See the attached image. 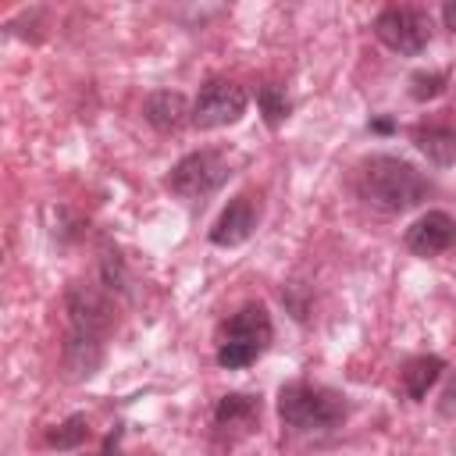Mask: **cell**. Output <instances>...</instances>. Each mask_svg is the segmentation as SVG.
I'll return each instance as SVG.
<instances>
[{
  "label": "cell",
  "instance_id": "6da1fadb",
  "mask_svg": "<svg viewBox=\"0 0 456 456\" xmlns=\"http://www.w3.org/2000/svg\"><path fill=\"white\" fill-rule=\"evenodd\" d=\"M356 192H360V200H367L370 207H378L385 214H403V210L417 207L420 200H428L431 182L410 160L374 153L356 167Z\"/></svg>",
  "mask_w": 456,
  "mask_h": 456
},
{
  "label": "cell",
  "instance_id": "7a4b0ae2",
  "mask_svg": "<svg viewBox=\"0 0 456 456\" xmlns=\"http://www.w3.org/2000/svg\"><path fill=\"white\" fill-rule=\"evenodd\" d=\"M346 413H349L346 395L324 385L292 381L278 392V417L292 431H328V428H338Z\"/></svg>",
  "mask_w": 456,
  "mask_h": 456
},
{
  "label": "cell",
  "instance_id": "3957f363",
  "mask_svg": "<svg viewBox=\"0 0 456 456\" xmlns=\"http://www.w3.org/2000/svg\"><path fill=\"white\" fill-rule=\"evenodd\" d=\"M271 338H274V328H271L267 306L264 303H246L217 331V363L224 370H242L256 356H264Z\"/></svg>",
  "mask_w": 456,
  "mask_h": 456
},
{
  "label": "cell",
  "instance_id": "277c9868",
  "mask_svg": "<svg viewBox=\"0 0 456 456\" xmlns=\"http://www.w3.org/2000/svg\"><path fill=\"white\" fill-rule=\"evenodd\" d=\"M224 178H228V160L217 150H192L171 167L167 189L182 200H203L214 189H221Z\"/></svg>",
  "mask_w": 456,
  "mask_h": 456
},
{
  "label": "cell",
  "instance_id": "5b68a950",
  "mask_svg": "<svg viewBox=\"0 0 456 456\" xmlns=\"http://www.w3.org/2000/svg\"><path fill=\"white\" fill-rule=\"evenodd\" d=\"M374 36L395 53H420L431 39V18L420 7H385L374 18Z\"/></svg>",
  "mask_w": 456,
  "mask_h": 456
},
{
  "label": "cell",
  "instance_id": "8992f818",
  "mask_svg": "<svg viewBox=\"0 0 456 456\" xmlns=\"http://www.w3.org/2000/svg\"><path fill=\"white\" fill-rule=\"evenodd\" d=\"M246 89L228 82V78H210L207 86H200L196 100H192V125L196 128H224L235 125L246 114Z\"/></svg>",
  "mask_w": 456,
  "mask_h": 456
},
{
  "label": "cell",
  "instance_id": "52a82bcc",
  "mask_svg": "<svg viewBox=\"0 0 456 456\" xmlns=\"http://www.w3.org/2000/svg\"><path fill=\"white\" fill-rule=\"evenodd\" d=\"M68 310V331L71 335H89V338H107L114 328V306L96 285H71L64 296Z\"/></svg>",
  "mask_w": 456,
  "mask_h": 456
},
{
  "label": "cell",
  "instance_id": "ba28073f",
  "mask_svg": "<svg viewBox=\"0 0 456 456\" xmlns=\"http://www.w3.org/2000/svg\"><path fill=\"white\" fill-rule=\"evenodd\" d=\"M413 146L438 167L456 164V110H438L435 118H424L410 128Z\"/></svg>",
  "mask_w": 456,
  "mask_h": 456
},
{
  "label": "cell",
  "instance_id": "9c48e42d",
  "mask_svg": "<svg viewBox=\"0 0 456 456\" xmlns=\"http://www.w3.org/2000/svg\"><path fill=\"white\" fill-rule=\"evenodd\" d=\"M452 242H456V221L445 210H428L406 228V249L417 256L445 253Z\"/></svg>",
  "mask_w": 456,
  "mask_h": 456
},
{
  "label": "cell",
  "instance_id": "30bf717a",
  "mask_svg": "<svg viewBox=\"0 0 456 456\" xmlns=\"http://www.w3.org/2000/svg\"><path fill=\"white\" fill-rule=\"evenodd\" d=\"M253 228H256V207H253V200L249 196H235L221 210V217L214 221L210 242L214 246H239V242H246L253 235Z\"/></svg>",
  "mask_w": 456,
  "mask_h": 456
},
{
  "label": "cell",
  "instance_id": "8fae6325",
  "mask_svg": "<svg viewBox=\"0 0 456 456\" xmlns=\"http://www.w3.org/2000/svg\"><path fill=\"white\" fill-rule=\"evenodd\" d=\"M142 118L157 132H178L185 121H192V103L175 89H157L142 103Z\"/></svg>",
  "mask_w": 456,
  "mask_h": 456
},
{
  "label": "cell",
  "instance_id": "7c38bea8",
  "mask_svg": "<svg viewBox=\"0 0 456 456\" xmlns=\"http://www.w3.org/2000/svg\"><path fill=\"white\" fill-rule=\"evenodd\" d=\"M103 363V338H89V335H71L64 338V367L71 378H93L96 367Z\"/></svg>",
  "mask_w": 456,
  "mask_h": 456
},
{
  "label": "cell",
  "instance_id": "4fadbf2b",
  "mask_svg": "<svg viewBox=\"0 0 456 456\" xmlns=\"http://www.w3.org/2000/svg\"><path fill=\"white\" fill-rule=\"evenodd\" d=\"M442 370H445V360L442 356H413V360H406V367H403V388H406V395L410 399H424L428 388L442 378Z\"/></svg>",
  "mask_w": 456,
  "mask_h": 456
},
{
  "label": "cell",
  "instance_id": "5bb4252c",
  "mask_svg": "<svg viewBox=\"0 0 456 456\" xmlns=\"http://www.w3.org/2000/svg\"><path fill=\"white\" fill-rule=\"evenodd\" d=\"M256 417H260V399L256 395L232 392V395H221L217 406H214V424L217 428H242V424H253Z\"/></svg>",
  "mask_w": 456,
  "mask_h": 456
},
{
  "label": "cell",
  "instance_id": "9a60e30c",
  "mask_svg": "<svg viewBox=\"0 0 456 456\" xmlns=\"http://www.w3.org/2000/svg\"><path fill=\"white\" fill-rule=\"evenodd\" d=\"M256 107H260L267 128H278V125L289 118V96H285V89L274 86V82H267V86L256 89Z\"/></svg>",
  "mask_w": 456,
  "mask_h": 456
},
{
  "label": "cell",
  "instance_id": "2e32d148",
  "mask_svg": "<svg viewBox=\"0 0 456 456\" xmlns=\"http://www.w3.org/2000/svg\"><path fill=\"white\" fill-rule=\"evenodd\" d=\"M89 438V424H86V417L82 413H71L68 420H61L57 428H50V435H46V442L53 445V449H78L82 442Z\"/></svg>",
  "mask_w": 456,
  "mask_h": 456
},
{
  "label": "cell",
  "instance_id": "e0dca14e",
  "mask_svg": "<svg viewBox=\"0 0 456 456\" xmlns=\"http://www.w3.org/2000/svg\"><path fill=\"white\" fill-rule=\"evenodd\" d=\"M445 86H449V75L445 71H413L410 75V96L417 103H428V100L442 96Z\"/></svg>",
  "mask_w": 456,
  "mask_h": 456
},
{
  "label": "cell",
  "instance_id": "ac0fdd59",
  "mask_svg": "<svg viewBox=\"0 0 456 456\" xmlns=\"http://www.w3.org/2000/svg\"><path fill=\"white\" fill-rule=\"evenodd\" d=\"M100 274H103V285L110 292H121L128 296V274H125V260L118 256V249H107L103 260H100Z\"/></svg>",
  "mask_w": 456,
  "mask_h": 456
},
{
  "label": "cell",
  "instance_id": "d6986e66",
  "mask_svg": "<svg viewBox=\"0 0 456 456\" xmlns=\"http://www.w3.org/2000/svg\"><path fill=\"white\" fill-rule=\"evenodd\" d=\"M438 413L442 417H456V374L449 378V385L442 388V399H438Z\"/></svg>",
  "mask_w": 456,
  "mask_h": 456
},
{
  "label": "cell",
  "instance_id": "ffe728a7",
  "mask_svg": "<svg viewBox=\"0 0 456 456\" xmlns=\"http://www.w3.org/2000/svg\"><path fill=\"white\" fill-rule=\"evenodd\" d=\"M118 438H121V424L107 435V442H103V452H100V456H118Z\"/></svg>",
  "mask_w": 456,
  "mask_h": 456
},
{
  "label": "cell",
  "instance_id": "44dd1931",
  "mask_svg": "<svg viewBox=\"0 0 456 456\" xmlns=\"http://www.w3.org/2000/svg\"><path fill=\"white\" fill-rule=\"evenodd\" d=\"M392 128H395L392 118H374V121H370V132H378V135H388Z\"/></svg>",
  "mask_w": 456,
  "mask_h": 456
},
{
  "label": "cell",
  "instance_id": "7402d4cb",
  "mask_svg": "<svg viewBox=\"0 0 456 456\" xmlns=\"http://www.w3.org/2000/svg\"><path fill=\"white\" fill-rule=\"evenodd\" d=\"M442 21H445V25H449V28H452V32H456V0H452V4H445V7H442Z\"/></svg>",
  "mask_w": 456,
  "mask_h": 456
}]
</instances>
